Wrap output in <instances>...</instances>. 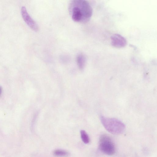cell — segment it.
Listing matches in <instances>:
<instances>
[{
    "mask_svg": "<svg viewBox=\"0 0 157 157\" xmlns=\"http://www.w3.org/2000/svg\"><path fill=\"white\" fill-rule=\"evenodd\" d=\"M69 10L72 19L76 22L85 23L90 19L93 9L89 2L86 0L72 1Z\"/></svg>",
    "mask_w": 157,
    "mask_h": 157,
    "instance_id": "cell-1",
    "label": "cell"
},
{
    "mask_svg": "<svg viewBox=\"0 0 157 157\" xmlns=\"http://www.w3.org/2000/svg\"><path fill=\"white\" fill-rule=\"evenodd\" d=\"M100 120L105 128L112 134H120L124 131L125 125L121 121L117 119L101 116L100 117Z\"/></svg>",
    "mask_w": 157,
    "mask_h": 157,
    "instance_id": "cell-2",
    "label": "cell"
},
{
    "mask_svg": "<svg viewBox=\"0 0 157 157\" xmlns=\"http://www.w3.org/2000/svg\"><path fill=\"white\" fill-rule=\"evenodd\" d=\"M99 148L103 153L111 155L115 152V147L111 138L105 134L101 135L99 139Z\"/></svg>",
    "mask_w": 157,
    "mask_h": 157,
    "instance_id": "cell-3",
    "label": "cell"
},
{
    "mask_svg": "<svg viewBox=\"0 0 157 157\" xmlns=\"http://www.w3.org/2000/svg\"><path fill=\"white\" fill-rule=\"evenodd\" d=\"M21 13L24 20L27 25L34 31H38L39 29L38 25L30 17L25 7L23 6L21 7Z\"/></svg>",
    "mask_w": 157,
    "mask_h": 157,
    "instance_id": "cell-4",
    "label": "cell"
},
{
    "mask_svg": "<svg viewBox=\"0 0 157 157\" xmlns=\"http://www.w3.org/2000/svg\"><path fill=\"white\" fill-rule=\"evenodd\" d=\"M112 45L117 48H121L125 46L127 42L126 39L121 35L115 34L111 37Z\"/></svg>",
    "mask_w": 157,
    "mask_h": 157,
    "instance_id": "cell-5",
    "label": "cell"
},
{
    "mask_svg": "<svg viewBox=\"0 0 157 157\" xmlns=\"http://www.w3.org/2000/svg\"><path fill=\"white\" fill-rule=\"evenodd\" d=\"M76 61L79 69H83L86 62V58L85 56L82 54L78 55L76 57Z\"/></svg>",
    "mask_w": 157,
    "mask_h": 157,
    "instance_id": "cell-6",
    "label": "cell"
},
{
    "mask_svg": "<svg viewBox=\"0 0 157 157\" xmlns=\"http://www.w3.org/2000/svg\"><path fill=\"white\" fill-rule=\"evenodd\" d=\"M53 154L57 157H65L68 156L69 153L68 151L63 150L57 149L54 151Z\"/></svg>",
    "mask_w": 157,
    "mask_h": 157,
    "instance_id": "cell-7",
    "label": "cell"
},
{
    "mask_svg": "<svg viewBox=\"0 0 157 157\" xmlns=\"http://www.w3.org/2000/svg\"><path fill=\"white\" fill-rule=\"evenodd\" d=\"M80 135L82 141L86 144L89 143L90 142L89 137L86 131L83 130H81Z\"/></svg>",
    "mask_w": 157,
    "mask_h": 157,
    "instance_id": "cell-8",
    "label": "cell"
},
{
    "mask_svg": "<svg viewBox=\"0 0 157 157\" xmlns=\"http://www.w3.org/2000/svg\"><path fill=\"white\" fill-rule=\"evenodd\" d=\"M2 88L0 86V95L2 93Z\"/></svg>",
    "mask_w": 157,
    "mask_h": 157,
    "instance_id": "cell-9",
    "label": "cell"
}]
</instances>
